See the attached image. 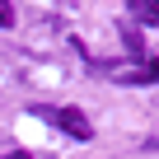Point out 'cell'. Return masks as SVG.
<instances>
[{
  "label": "cell",
  "mask_w": 159,
  "mask_h": 159,
  "mask_svg": "<svg viewBox=\"0 0 159 159\" xmlns=\"http://www.w3.org/2000/svg\"><path fill=\"white\" fill-rule=\"evenodd\" d=\"M33 117H42V122H56L70 140H94V126H89V117L80 112V108H33Z\"/></svg>",
  "instance_id": "6da1fadb"
},
{
  "label": "cell",
  "mask_w": 159,
  "mask_h": 159,
  "mask_svg": "<svg viewBox=\"0 0 159 159\" xmlns=\"http://www.w3.org/2000/svg\"><path fill=\"white\" fill-rule=\"evenodd\" d=\"M112 84H154L159 80V61H131V66H108Z\"/></svg>",
  "instance_id": "7a4b0ae2"
},
{
  "label": "cell",
  "mask_w": 159,
  "mask_h": 159,
  "mask_svg": "<svg viewBox=\"0 0 159 159\" xmlns=\"http://www.w3.org/2000/svg\"><path fill=\"white\" fill-rule=\"evenodd\" d=\"M117 33H122V42H126V52H131L136 61H145V38H140V28L122 19V24H117Z\"/></svg>",
  "instance_id": "3957f363"
},
{
  "label": "cell",
  "mask_w": 159,
  "mask_h": 159,
  "mask_svg": "<svg viewBox=\"0 0 159 159\" xmlns=\"http://www.w3.org/2000/svg\"><path fill=\"white\" fill-rule=\"evenodd\" d=\"M131 5H136V19L145 28H159V0H131Z\"/></svg>",
  "instance_id": "277c9868"
},
{
  "label": "cell",
  "mask_w": 159,
  "mask_h": 159,
  "mask_svg": "<svg viewBox=\"0 0 159 159\" xmlns=\"http://www.w3.org/2000/svg\"><path fill=\"white\" fill-rule=\"evenodd\" d=\"M0 28H14V5L10 0H0Z\"/></svg>",
  "instance_id": "5b68a950"
},
{
  "label": "cell",
  "mask_w": 159,
  "mask_h": 159,
  "mask_svg": "<svg viewBox=\"0 0 159 159\" xmlns=\"http://www.w3.org/2000/svg\"><path fill=\"white\" fill-rule=\"evenodd\" d=\"M5 159H33V154H28V150H14V154H5Z\"/></svg>",
  "instance_id": "8992f818"
}]
</instances>
